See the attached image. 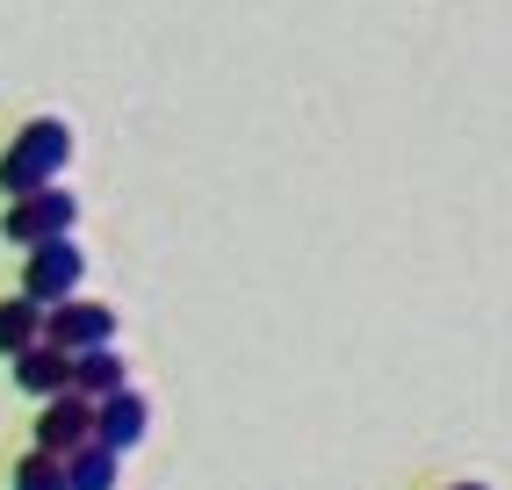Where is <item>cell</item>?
<instances>
[{"mask_svg": "<svg viewBox=\"0 0 512 490\" xmlns=\"http://www.w3.org/2000/svg\"><path fill=\"white\" fill-rule=\"evenodd\" d=\"M65 159H73V130H65L58 116H37V123H22L8 137V152H0V188H8L15 202L44 195V188H58Z\"/></svg>", "mask_w": 512, "mask_h": 490, "instance_id": "cell-1", "label": "cell"}, {"mask_svg": "<svg viewBox=\"0 0 512 490\" xmlns=\"http://www.w3.org/2000/svg\"><path fill=\"white\" fill-rule=\"evenodd\" d=\"M73 224H80V195H65V188H44V195H22V202H8V231L15 245H58V238H73Z\"/></svg>", "mask_w": 512, "mask_h": 490, "instance_id": "cell-2", "label": "cell"}, {"mask_svg": "<svg viewBox=\"0 0 512 490\" xmlns=\"http://www.w3.org/2000/svg\"><path fill=\"white\" fill-rule=\"evenodd\" d=\"M80 274H87V253H80L73 238L37 245V253L22 260V296H29V303H44V310H58V303H73V296H80Z\"/></svg>", "mask_w": 512, "mask_h": 490, "instance_id": "cell-3", "label": "cell"}, {"mask_svg": "<svg viewBox=\"0 0 512 490\" xmlns=\"http://www.w3.org/2000/svg\"><path fill=\"white\" fill-rule=\"evenodd\" d=\"M94 440H101V404H87L80 390H65V397H51L37 411V447L58 454V462H73V454L94 447Z\"/></svg>", "mask_w": 512, "mask_h": 490, "instance_id": "cell-4", "label": "cell"}, {"mask_svg": "<svg viewBox=\"0 0 512 490\" xmlns=\"http://www.w3.org/2000/svg\"><path fill=\"white\" fill-rule=\"evenodd\" d=\"M51 346H65V354H101V346H116V310L109 303H87V296H73V303H58L51 310Z\"/></svg>", "mask_w": 512, "mask_h": 490, "instance_id": "cell-5", "label": "cell"}, {"mask_svg": "<svg viewBox=\"0 0 512 490\" xmlns=\"http://www.w3.org/2000/svg\"><path fill=\"white\" fill-rule=\"evenodd\" d=\"M73 375H80V361L65 354V346H51V339H44V346H29V354L15 361V382H22L29 397H44V404L73 390Z\"/></svg>", "mask_w": 512, "mask_h": 490, "instance_id": "cell-6", "label": "cell"}, {"mask_svg": "<svg viewBox=\"0 0 512 490\" xmlns=\"http://www.w3.org/2000/svg\"><path fill=\"white\" fill-rule=\"evenodd\" d=\"M44 339H51V310L44 303H29V296L0 303V354H8V361H22L29 346H44Z\"/></svg>", "mask_w": 512, "mask_h": 490, "instance_id": "cell-7", "label": "cell"}, {"mask_svg": "<svg viewBox=\"0 0 512 490\" xmlns=\"http://www.w3.org/2000/svg\"><path fill=\"white\" fill-rule=\"evenodd\" d=\"M145 433H152V404L138 390H123V397L101 404V447H109V454H130Z\"/></svg>", "mask_w": 512, "mask_h": 490, "instance_id": "cell-8", "label": "cell"}, {"mask_svg": "<svg viewBox=\"0 0 512 490\" xmlns=\"http://www.w3.org/2000/svg\"><path fill=\"white\" fill-rule=\"evenodd\" d=\"M73 390H80L87 404H109V397H123V390H130V368H123V354H116V346H101V354H80Z\"/></svg>", "mask_w": 512, "mask_h": 490, "instance_id": "cell-9", "label": "cell"}, {"mask_svg": "<svg viewBox=\"0 0 512 490\" xmlns=\"http://www.w3.org/2000/svg\"><path fill=\"white\" fill-rule=\"evenodd\" d=\"M65 476H73V490H116V476H123V454H109V447H80L73 462H65Z\"/></svg>", "mask_w": 512, "mask_h": 490, "instance_id": "cell-10", "label": "cell"}, {"mask_svg": "<svg viewBox=\"0 0 512 490\" xmlns=\"http://www.w3.org/2000/svg\"><path fill=\"white\" fill-rule=\"evenodd\" d=\"M15 490H73V476H65V462H58V454L29 447L22 462H15Z\"/></svg>", "mask_w": 512, "mask_h": 490, "instance_id": "cell-11", "label": "cell"}, {"mask_svg": "<svg viewBox=\"0 0 512 490\" xmlns=\"http://www.w3.org/2000/svg\"><path fill=\"white\" fill-rule=\"evenodd\" d=\"M448 490H491V483H448Z\"/></svg>", "mask_w": 512, "mask_h": 490, "instance_id": "cell-12", "label": "cell"}]
</instances>
